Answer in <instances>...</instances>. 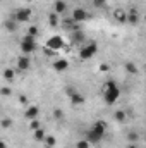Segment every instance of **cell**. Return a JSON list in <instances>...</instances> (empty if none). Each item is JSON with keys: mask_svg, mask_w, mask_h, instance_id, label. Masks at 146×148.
I'll use <instances>...</instances> for the list:
<instances>
[{"mask_svg": "<svg viewBox=\"0 0 146 148\" xmlns=\"http://www.w3.org/2000/svg\"><path fill=\"white\" fill-rule=\"evenodd\" d=\"M119 97H120V88H119V84H117L113 79L105 81V84H103V100H105V103H107V105H113V103L119 100Z\"/></svg>", "mask_w": 146, "mask_h": 148, "instance_id": "cell-1", "label": "cell"}, {"mask_svg": "<svg viewBox=\"0 0 146 148\" xmlns=\"http://www.w3.org/2000/svg\"><path fill=\"white\" fill-rule=\"evenodd\" d=\"M105 131H107V122H103V121H98V122H95L93 126H91V129L88 131V141L91 143V145H96V143H100L103 138H105Z\"/></svg>", "mask_w": 146, "mask_h": 148, "instance_id": "cell-2", "label": "cell"}, {"mask_svg": "<svg viewBox=\"0 0 146 148\" xmlns=\"http://www.w3.org/2000/svg\"><path fill=\"white\" fill-rule=\"evenodd\" d=\"M96 52H98V45H96L95 41H91V43L81 47V50H79V59H81V60H89V59H93V57L96 55Z\"/></svg>", "mask_w": 146, "mask_h": 148, "instance_id": "cell-3", "label": "cell"}, {"mask_svg": "<svg viewBox=\"0 0 146 148\" xmlns=\"http://www.w3.org/2000/svg\"><path fill=\"white\" fill-rule=\"evenodd\" d=\"M36 38L33 36H28V35H24V36L21 38V50H23V53H33L35 50H36Z\"/></svg>", "mask_w": 146, "mask_h": 148, "instance_id": "cell-4", "label": "cell"}, {"mask_svg": "<svg viewBox=\"0 0 146 148\" xmlns=\"http://www.w3.org/2000/svg\"><path fill=\"white\" fill-rule=\"evenodd\" d=\"M46 47H48V50H60V48H64L65 47V43H64V38L59 36V35H53V36H50L46 40Z\"/></svg>", "mask_w": 146, "mask_h": 148, "instance_id": "cell-5", "label": "cell"}, {"mask_svg": "<svg viewBox=\"0 0 146 148\" xmlns=\"http://www.w3.org/2000/svg\"><path fill=\"white\" fill-rule=\"evenodd\" d=\"M12 19H16L17 23H26V21H29V19H31V9H28V7L17 9V10L14 12Z\"/></svg>", "mask_w": 146, "mask_h": 148, "instance_id": "cell-6", "label": "cell"}, {"mask_svg": "<svg viewBox=\"0 0 146 148\" xmlns=\"http://www.w3.org/2000/svg\"><path fill=\"white\" fill-rule=\"evenodd\" d=\"M71 19H72L76 24H77V23H83V21H86V19H88V12H86L84 9H81V7H77V9H74V10H72Z\"/></svg>", "mask_w": 146, "mask_h": 148, "instance_id": "cell-7", "label": "cell"}, {"mask_svg": "<svg viewBox=\"0 0 146 148\" xmlns=\"http://www.w3.org/2000/svg\"><path fill=\"white\" fill-rule=\"evenodd\" d=\"M29 67H31V59H29L28 55H21V57L17 59V69L24 73V71H28Z\"/></svg>", "mask_w": 146, "mask_h": 148, "instance_id": "cell-8", "label": "cell"}, {"mask_svg": "<svg viewBox=\"0 0 146 148\" xmlns=\"http://www.w3.org/2000/svg\"><path fill=\"white\" fill-rule=\"evenodd\" d=\"M52 67H53V71H55V73H64V71H67L69 62H67L65 59H57V60H53Z\"/></svg>", "mask_w": 146, "mask_h": 148, "instance_id": "cell-9", "label": "cell"}, {"mask_svg": "<svg viewBox=\"0 0 146 148\" xmlns=\"http://www.w3.org/2000/svg\"><path fill=\"white\" fill-rule=\"evenodd\" d=\"M38 115H40V109H38L36 105H29V107L26 109V112H24V117L29 119V121L38 119Z\"/></svg>", "mask_w": 146, "mask_h": 148, "instance_id": "cell-10", "label": "cell"}, {"mask_svg": "<svg viewBox=\"0 0 146 148\" xmlns=\"http://www.w3.org/2000/svg\"><path fill=\"white\" fill-rule=\"evenodd\" d=\"M126 23H131V24H138V23H139V14H138L136 9H132V10L127 12V16H126Z\"/></svg>", "mask_w": 146, "mask_h": 148, "instance_id": "cell-11", "label": "cell"}, {"mask_svg": "<svg viewBox=\"0 0 146 148\" xmlns=\"http://www.w3.org/2000/svg\"><path fill=\"white\" fill-rule=\"evenodd\" d=\"M65 10H67V5H65V2L64 0H57L55 3H53V12L55 14H65Z\"/></svg>", "mask_w": 146, "mask_h": 148, "instance_id": "cell-12", "label": "cell"}, {"mask_svg": "<svg viewBox=\"0 0 146 148\" xmlns=\"http://www.w3.org/2000/svg\"><path fill=\"white\" fill-rule=\"evenodd\" d=\"M3 26H5V29H7L9 33H16V31H17L19 23H17L16 19H12V17H10V19H7V21L3 23Z\"/></svg>", "mask_w": 146, "mask_h": 148, "instance_id": "cell-13", "label": "cell"}, {"mask_svg": "<svg viewBox=\"0 0 146 148\" xmlns=\"http://www.w3.org/2000/svg\"><path fill=\"white\" fill-rule=\"evenodd\" d=\"M69 97H71V103H72V105H83V103H84V97H83L81 93H77L76 90H74Z\"/></svg>", "mask_w": 146, "mask_h": 148, "instance_id": "cell-14", "label": "cell"}, {"mask_svg": "<svg viewBox=\"0 0 146 148\" xmlns=\"http://www.w3.org/2000/svg\"><path fill=\"white\" fill-rule=\"evenodd\" d=\"M126 16H127V12H126L124 9H115V10H113V17H115V21H119V23H126Z\"/></svg>", "mask_w": 146, "mask_h": 148, "instance_id": "cell-15", "label": "cell"}, {"mask_svg": "<svg viewBox=\"0 0 146 148\" xmlns=\"http://www.w3.org/2000/svg\"><path fill=\"white\" fill-rule=\"evenodd\" d=\"M48 23H50V26H52V28H57V26H59V23H60V21H59V14L50 12V14H48Z\"/></svg>", "mask_w": 146, "mask_h": 148, "instance_id": "cell-16", "label": "cell"}, {"mask_svg": "<svg viewBox=\"0 0 146 148\" xmlns=\"http://www.w3.org/2000/svg\"><path fill=\"white\" fill-rule=\"evenodd\" d=\"M126 71H127V74H138L139 73V69H138V66L134 62H127L126 64Z\"/></svg>", "mask_w": 146, "mask_h": 148, "instance_id": "cell-17", "label": "cell"}, {"mask_svg": "<svg viewBox=\"0 0 146 148\" xmlns=\"http://www.w3.org/2000/svg\"><path fill=\"white\" fill-rule=\"evenodd\" d=\"M33 136H35V140H36V141H43L46 134H45V131H43L41 127H38V129H35V131H33Z\"/></svg>", "mask_w": 146, "mask_h": 148, "instance_id": "cell-18", "label": "cell"}, {"mask_svg": "<svg viewBox=\"0 0 146 148\" xmlns=\"http://www.w3.org/2000/svg\"><path fill=\"white\" fill-rule=\"evenodd\" d=\"M3 77H5L7 81H12V79L16 77V73H14V69H10V67L3 69Z\"/></svg>", "mask_w": 146, "mask_h": 148, "instance_id": "cell-19", "label": "cell"}, {"mask_svg": "<svg viewBox=\"0 0 146 148\" xmlns=\"http://www.w3.org/2000/svg\"><path fill=\"white\" fill-rule=\"evenodd\" d=\"M43 141H45V145H46V147H55V143H57V138H55V136H45V140H43Z\"/></svg>", "mask_w": 146, "mask_h": 148, "instance_id": "cell-20", "label": "cell"}, {"mask_svg": "<svg viewBox=\"0 0 146 148\" xmlns=\"http://www.w3.org/2000/svg\"><path fill=\"white\" fill-rule=\"evenodd\" d=\"M127 140H129V143H138L139 134H138L136 131H132V133H129V134H127Z\"/></svg>", "mask_w": 146, "mask_h": 148, "instance_id": "cell-21", "label": "cell"}, {"mask_svg": "<svg viewBox=\"0 0 146 148\" xmlns=\"http://www.w3.org/2000/svg\"><path fill=\"white\" fill-rule=\"evenodd\" d=\"M126 117H127V115H126V112H124V110H117V112H115V121L124 122V121H126Z\"/></svg>", "mask_w": 146, "mask_h": 148, "instance_id": "cell-22", "label": "cell"}, {"mask_svg": "<svg viewBox=\"0 0 146 148\" xmlns=\"http://www.w3.org/2000/svg\"><path fill=\"white\" fill-rule=\"evenodd\" d=\"M26 35H28V36L36 38L38 36V28H36V26H29V28H28V31H26Z\"/></svg>", "mask_w": 146, "mask_h": 148, "instance_id": "cell-23", "label": "cell"}, {"mask_svg": "<svg viewBox=\"0 0 146 148\" xmlns=\"http://www.w3.org/2000/svg\"><path fill=\"white\" fill-rule=\"evenodd\" d=\"M0 95H2V97H10V95H12V90H10L9 86H2V88H0Z\"/></svg>", "mask_w": 146, "mask_h": 148, "instance_id": "cell-24", "label": "cell"}, {"mask_svg": "<svg viewBox=\"0 0 146 148\" xmlns=\"http://www.w3.org/2000/svg\"><path fill=\"white\" fill-rule=\"evenodd\" d=\"M0 126H2L3 129H7V127H10V126H12V119H9V117H5V119H2V121H0Z\"/></svg>", "mask_w": 146, "mask_h": 148, "instance_id": "cell-25", "label": "cell"}, {"mask_svg": "<svg viewBox=\"0 0 146 148\" xmlns=\"http://www.w3.org/2000/svg\"><path fill=\"white\" fill-rule=\"evenodd\" d=\"M89 147H91V143L88 140H81V141L76 143V148H89Z\"/></svg>", "mask_w": 146, "mask_h": 148, "instance_id": "cell-26", "label": "cell"}, {"mask_svg": "<svg viewBox=\"0 0 146 148\" xmlns=\"http://www.w3.org/2000/svg\"><path fill=\"white\" fill-rule=\"evenodd\" d=\"M38 127H41L40 121H38V119H33V121L29 122V129H31V131H35V129H38Z\"/></svg>", "mask_w": 146, "mask_h": 148, "instance_id": "cell-27", "label": "cell"}, {"mask_svg": "<svg viewBox=\"0 0 146 148\" xmlns=\"http://www.w3.org/2000/svg\"><path fill=\"white\" fill-rule=\"evenodd\" d=\"M53 117H55L57 121H60V119L64 117V114H62V110H60V109H55V110H53Z\"/></svg>", "mask_w": 146, "mask_h": 148, "instance_id": "cell-28", "label": "cell"}, {"mask_svg": "<svg viewBox=\"0 0 146 148\" xmlns=\"http://www.w3.org/2000/svg\"><path fill=\"white\" fill-rule=\"evenodd\" d=\"M105 3H107V0H93V5H95V7H98V9H100V7H103Z\"/></svg>", "mask_w": 146, "mask_h": 148, "instance_id": "cell-29", "label": "cell"}, {"mask_svg": "<svg viewBox=\"0 0 146 148\" xmlns=\"http://www.w3.org/2000/svg\"><path fill=\"white\" fill-rule=\"evenodd\" d=\"M19 103H21V105H28V97H26V95H21V97H19Z\"/></svg>", "mask_w": 146, "mask_h": 148, "instance_id": "cell-30", "label": "cell"}, {"mask_svg": "<svg viewBox=\"0 0 146 148\" xmlns=\"http://www.w3.org/2000/svg\"><path fill=\"white\" fill-rule=\"evenodd\" d=\"M72 36H74V40H76V41H81V40H83V33H81V31H76Z\"/></svg>", "mask_w": 146, "mask_h": 148, "instance_id": "cell-31", "label": "cell"}, {"mask_svg": "<svg viewBox=\"0 0 146 148\" xmlns=\"http://www.w3.org/2000/svg\"><path fill=\"white\" fill-rule=\"evenodd\" d=\"M108 69H110V67L107 66V64H102V66H100V71H105V73H107Z\"/></svg>", "mask_w": 146, "mask_h": 148, "instance_id": "cell-32", "label": "cell"}, {"mask_svg": "<svg viewBox=\"0 0 146 148\" xmlns=\"http://www.w3.org/2000/svg\"><path fill=\"white\" fill-rule=\"evenodd\" d=\"M0 148H7V143L3 140H0Z\"/></svg>", "mask_w": 146, "mask_h": 148, "instance_id": "cell-33", "label": "cell"}, {"mask_svg": "<svg viewBox=\"0 0 146 148\" xmlns=\"http://www.w3.org/2000/svg\"><path fill=\"white\" fill-rule=\"evenodd\" d=\"M126 148H138V145H136V143H129Z\"/></svg>", "mask_w": 146, "mask_h": 148, "instance_id": "cell-34", "label": "cell"}, {"mask_svg": "<svg viewBox=\"0 0 146 148\" xmlns=\"http://www.w3.org/2000/svg\"><path fill=\"white\" fill-rule=\"evenodd\" d=\"M28 2H31V0H28Z\"/></svg>", "mask_w": 146, "mask_h": 148, "instance_id": "cell-35", "label": "cell"}]
</instances>
